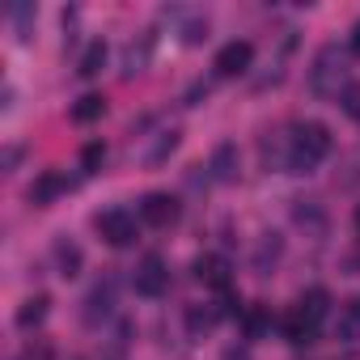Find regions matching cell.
<instances>
[{"label": "cell", "instance_id": "cell-28", "mask_svg": "<svg viewBox=\"0 0 360 360\" xmlns=\"http://www.w3.org/2000/svg\"><path fill=\"white\" fill-rule=\"evenodd\" d=\"M347 47H352V56H360V26H352V39H347Z\"/></svg>", "mask_w": 360, "mask_h": 360}, {"label": "cell", "instance_id": "cell-25", "mask_svg": "<svg viewBox=\"0 0 360 360\" xmlns=\"http://www.w3.org/2000/svg\"><path fill=\"white\" fill-rule=\"evenodd\" d=\"M204 39H208V22H204V18L183 26V43H191V47H195V43H204Z\"/></svg>", "mask_w": 360, "mask_h": 360}, {"label": "cell", "instance_id": "cell-19", "mask_svg": "<svg viewBox=\"0 0 360 360\" xmlns=\"http://www.w3.org/2000/svg\"><path fill=\"white\" fill-rule=\"evenodd\" d=\"M233 144H221L217 148V157H212V174H217V183H229V178H233Z\"/></svg>", "mask_w": 360, "mask_h": 360}, {"label": "cell", "instance_id": "cell-20", "mask_svg": "<svg viewBox=\"0 0 360 360\" xmlns=\"http://www.w3.org/2000/svg\"><path fill=\"white\" fill-rule=\"evenodd\" d=\"M174 148H178V131H161V136H157V144L148 148V157H144V161H148V165H161Z\"/></svg>", "mask_w": 360, "mask_h": 360}, {"label": "cell", "instance_id": "cell-10", "mask_svg": "<svg viewBox=\"0 0 360 360\" xmlns=\"http://www.w3.org/2000/svg\"><path fill=\"white\" fill-rule=\"evenodd\" d=\"M47 309H51V297H47V292H39V297L22 301V309H18V326H22V330H34V326H43Z\"/></svg>", "mask_w": 360, "mask_h": 360}, {"label": "cell", "instance_id": "cell-6", "mask_svg": "<svg viewBox=\"0 0 360 360\" xmlns=\"http://www.w3.org/2000/svg\"><path fill=\"white\" fill-rule=\"evenodd\" d=\"M250 60H255V47H250L246 39H233V43H225V47L217 51V72H221V77H242V72L250 68Z\"/></svg>", "mask_w": 360, "mask_h": 360}, {"label": "cell", "instance_id": "cell-12", "mask_svg": "<svg viewBox=\"0 0 360 360\" xmlns=\"http://www.w3.org/2000/svg\"><path fill=\"white\" fill-rule=\"evenodd\" d=\"M110 305H115V284L106 280V284H98V288L89 292V301H85V322H98V314L106 318Z\"/></svg>", "mask_w": 360, "mask_h": 360}, {"label": "cell", "instance_id": "cell-24", "mask_svg": "<svg viewBox=\"0 0 360 360\" xmlns=\"http://www.w3.org/2000/svg\"><path fill=\"white\" fill-rule=\"evenodd\" d=\"M339 106H343L352 119H360V85H347V89L339 94Z\"/></svg>", "mask_w": 360, "mask_h": 360}, {"label": "cell", "instance_id": "cell-9", "mask_svg": "<svg viewBox=\"0 0 360 360\" xmlns=\"http://www.w3.org/2000/svg\"><path fill=\"white\" fill-rule=\"evenodd\" d=\"M335 330H339L343 343H360V297H352V301L339 305V322H335Z\"/></svg>", "mask_w": 360, "mask_h": 360}, {"label": "cell", "instance_id": "cell-5", "mask_svg": "<svg viewBox=\"0 0 360 360\" xmlns=\"http://www.w3.org/2000/svg\"><path fill=\"white\" fill-rule=\"evenodd\" d=\"M140 217H144V225H153V229H169V225L178 221V200L153 191V195L140 200Z\"/></svg>", "mask_w": 360, "mask_h": 360}, {"label": "cell", "instance_id": "cell-21", "mask_svg": "<svg viewBox=\"0 0 360 360\" xmlns=\"http://www.w3.org/2000/svg\"><path fill=\"white\" fill-rule=\"evenodd\" d=\"M102 161H106V144H98V140H94V144H85V148H81V169H85V174H94Z\"/></svg>", "mask_w": 360, "mask_h": 360}, {"label": "cell", "instance_id": "cell-3", "mask_svg": "<svg viewBox=\"0 0 360 360\" xmlns=\"http://www.w3.org/2000/svg\"><path fill=\"white\" fill-rule=\"evenodd\" d=\"M131 284H136V292H140V297H161V292L169 288L165 259H161V255H144V259H140V267H136V276H131Z\"/></svg>", "mask_w": 360, "mask_h": 360}, {"label": "cell", "instance_id": "cell-11", "mask_svg": "<svg viewBox=\"0 0 360 360\" xmlns=\"http://www.w3.org/2000/svg\"><path fill=\"white\" fill-rule=\"evenodd\" d=\"M217 322H221V309H217V305H187V330H191L195 339L208 335Z\"/></svg>", "mask_w": 360, "mask_h": 360}, {"label": "cell", "instance_id": "cell-26", "mask_svg": "<svg viewBox=\"0 0 360 360\" xmlns=\"http://www.w3.org/2000/svg\"><path fill=\"white\" fill-rule=\"evenodd\" d=\"M297 221H301V225H314L318 233H322V225H326V217L318 212V204H314V200H309V208H297Z\"/></svg>", "mask_w": 360, "mask_h": 360}, {"label": "cell", "instance_id": "cell-17", "mask_svg": "<svg viewBox=\"0 0 360 360\" xmlns=\"http://www.w3.org/2000/svg\"><path fill=\"white\" fill-rule=\"evenodd\" d=\"M102 110H106L102 94H85V98H77V106H72V119H77V123H94V119H102Z\"/></svg>", "mask_w": 360, "mask_h": 360}, {"label": "cell", "instance_id": "cell-29", "mask_svg": "<svg viewBox=\"0 0 360 360\" xmlns=\"http://www.w3.org/2000/svg\"><path fill=\"white\" fill-rule=\"evenodd\" d=\"M18 157H22V148H9V153H5V169H13V165H18Z\"/></svg>", "mask_w": 360, "mask_h": 360}, {"label": "cell", "instance_id": "cell-1", "mask_svg": "<svg viewBox=\"0 0 360 360\" xmlns=\"http://www.w3.org/2000/svg\"><path fill=\"white\" fill-rule=\"evenodd\" d=\"M326 153H330V131H326V123H297L292 136H288V148H284V165H288L292 174H309Z\"/></svg>", "mask_w": 360, "mask_h": 360}, {"label": "cell", "instance_id": "cell-30", "mask_svg": "<svg viewBox=\"0 0 360 360\" xmlns=\"http://www.w3.org/2000/svg\"><path fill=\"white\" fill-rule=\"evenodd\" d=\"M225 360H246V352H225Z\"/></svg>", "mask_w": 360, "mask_h": 360}, {"label": "cell", "instance_id": "cell-8", "mask_svg": "<svg viewBox=\"0 0 360 360\" xmlns=\"http://www.w3.org/2000/svg\"><path fill=\"white\" fill-rule=\"evenodd\" d=\"M64 187H68V178H64V174H56V169H47V174H39V178H34V187H30V204L47 208Z\"/></svg>", "mask_w": 360, "mask_h": 360}, {"label": "cell", "instance_id": "cell-7", "mask_svg": "<svg viewBox=\"0 0 360 360\" xmlns=\"http://www.w3.org/2000/svg\"><path fill=\"white\" fill-rule=\"evenodd\" d=\"M195 276H200L208 288H217V292H229V263H225L221 255H204V259L195 263Z\"/></svg>", "mask_w": 360, "mask_h": 360}, {"label": "cell", "instance_id": "cell-2", "mask_svg": "<svg viewBox=\"0 0 360 360\" xmlns=\"http://www.w3.org/2000/svg\"><path fill=\"white\" fill-rule=\"evenodd\" d=\"M343 89H347V81H343V56H339V47H322L318 60H314V68H309V94L314 98H339Z\"/></svg>", "mask_w": 360, "mask_h": 360}, {"label": "cell", "instance_id": "cell-13", "mask_svg": "<svg viewBox=\"0 0 360 360\" xmlns=\"http://www.w3.org/2000/svg\"><path fill=\"white\" fill-rule=\"evenodd\" d=\"M326 305H330V297H326V288H309V292L301 297V305H297V309H301V318H305L309 326H318V322L326 318Z\"/></svg>", "mask_w": 360, "mask_h": 360}, {"label": "cell", "instance_id": "cell-16", "mask_svg": "<svg viewBox=\"0 0 360 360\" xmlns=\"http://www.w3.org/2000/svg\"><path fill=\"white\" fill-rule=\"evenodd\" d=\"M280 326H284V339H288V343H314V330H318V326H309V322L301 318V309H292Z\"/></svg>", "mask_w": 360, "mask_h": 360}, {"label": "cell", "instance_id": "cell-4", "mask_svg": "<svg viewBox=\"0 0 360 360\" xmlns=\"http://www.w3.org/2000/svg\"><path fill=\"white\" fill-rule=\"evenodd\" d=\"M98 233L110 242V246H131L136 242V217L131 212H123V208H110V212H102L98 217Z\"/></svg>", "mask_w": 360, "mask_h": 360}, {"label": "cell", "instance_id": "cell-27", "mask_svg": "<svg viewBox=\"0 0 360 360\" xmlns=\"http://www.w3.org/2000/svg\"><path fill=\"white\" fill-rule=\"evenodd\" d=\"M13 360H51V347H47V343H39V347L30 343V347H22Z\"/></svg>", "mask_w": 360, "mask_h": 360}, {"label": "cell", "instance_id": "cell-31", "mask_svg": "<svg viewBox=\"0 0 360 360\" xmlns=\"http://www.w3.org/2000/svg\"><path fill=\"white\" fill-rule=\"evenodd\" d=\"M356 229H360V208H356Z\"/></svg>", "mask_w": 360, "mask_h": 360}, {"label": "cell", "instance_id": "cell-23", "mask_svg": "<svg viewBox=\"0 0 360 360\" xmlns=\"http://www.w3.org/2000/svg\"><path fill=\"white\" fill-rule=\"evenodd\" d=\"M144 64H148V39H144L140 47H136V43L127 47V68H123V72H127V77H131V72H144Z\"/></svg>", "mask_w": 360, "mask_h": 360}, {"label": "cell", "instance_id": "cell-18", "mask_svg": "<svg viewBox=\"0 0 360 360\" xmlns=\"http://www.w3.org/2000/svg\"><path fill=\"white\" fill-rule=\"evenodd\" d=\"M102 64H106V43L98 39V43H89V47H85V56H81V68H77V72H81V77H98V72H102Z\"/></svg>", "mask_w": 360, "mask_h": 360}, {"label": "cell", "instance_id": "cell-22", "mask_svg": "<svg viewBox=\"0 0 360 360\" xmlns=\"http://www.w3.org/2000/svg\"><path fill=\"white\" fill-rule=\"evenodd\" d=\"M267 259H271V263L280 259V238H276V233H271V238L259 246V255H255V267H259V276H267Z\"/></svg>", "mask_w": 360, "mask_h": 360}, {"label": "cell", "instance_id": "cell-14", "mask_svg": "<svg viewBox=\"0 0 360 360\" xmlns=\"http://www.w3.org/2000/svg\"><path fill=\"white\" fill-rule=\"evenodd\" d=\"M242 330H246V339H263V335L271 330V309H267V305H246Z\"/></svg>", "mask_w": 360, "mask_h": 360}, {"label": "cell", "instance_id": "cell-15", "mask_svg": "<svg viewBox=\"0 0 360 360\" xmlns=\"http://www.w3.org/2000/svg\"><path fill=\"white\" fill-rule=\"evenodd\" d=\"M56 267H60V276H64V280H72V276L81 271V246H77V242H68V238H64V242H56Z\"/></svg>", "mask_w": 360, "mask_h": 360}]
</instances>
